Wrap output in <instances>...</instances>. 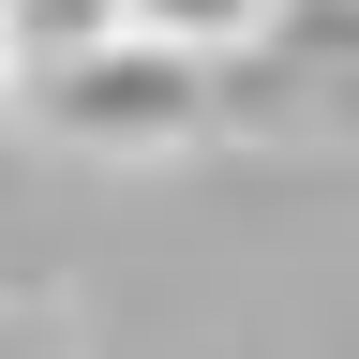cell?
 <instances>
[{
	"label": "cell",
	"mask_w": 359,
	"mask_h": 359,
	"mask_svg": "<svg viewBox=\"0 0 359 359\" xmlns=\"http://www.w3.org/2000/svg\"><path fill=\"white\" fill-rule=\"evenodd\" d=\"M150 45H195V60H240V45L269 30V0H120Z\"/></svg>",
	"instance_id": "cell-2"
},
{
	"label": "cell",
	"mask_w": 359,
	"mask_h": 359,
	"mask_svg": "<svg viewBox=\"0 0 359 359\" xmlns=\"http://www.w3.org/2000/svg\"><path fill=\"white\" fill-rule=\"evenodd\" d=\"M0 359H45V344H0Z\"/></svg>",
	"instance_id": "cell-5"
},
{
	"label": "cell",
	"mask_w": 359,
	"mask_h": 359,
	"mask_svg": "<svg viewBox=\"0 0 359 359\" xmlns=\"http://www.w3.org/2000/svg\"><path fill=\"white\" fill-rule=\"evenodd\" d=\"M0 15H15V45H30V75H60V60H90V45H120V30H135L120 0H0Z\"/></svg>",
	"instance_id": "cell-3"
},
{
	"label": "cell",
	"mask_w": 359,
	"mask_h": 359,
	"mask_svg": "<svg viewBox=\"0 0 359 359\" xmlns=\"http://www.w3.org/2000/svg\"><path fill=\"white\" fill-rule=\"evenodd\" d=\"M0 105H30V45H15V15H0Z\"/></svg>",
	"instance_id": "cell-4"
},
{
	"label": "cell",
	"mask_w": 359,
	"mask_h": 359,
	"mask_svg": "<svg viewBox=\"0 0 359 359\" xmlns=\"http://www.w3.org/2000/svg\"><path fill=\"white\" fill-rule=\"evenodd\" d=\"M30 120L75 135V150H180V135L210 120V60H195V45L120 30V45H90V60L30 75Z\"/></svg>",
	"instance_id": "cell-1"
}]
</instances>
